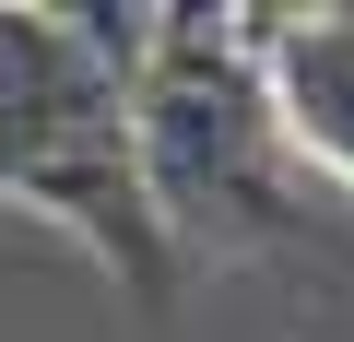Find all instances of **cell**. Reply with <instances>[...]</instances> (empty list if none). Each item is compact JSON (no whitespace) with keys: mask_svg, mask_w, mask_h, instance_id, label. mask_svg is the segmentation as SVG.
I'll use <instances>...</instances> for the list:
<instances>
[{"mask_svg":"<svg viewBox=\"0 0 354 342\" xmlns=\"http://www.w3.org/2000/svg\"><path fill=\"white\" fill-rule=\"evenodd\" d=\"M130 130H142V178H153V213L177 248L354 260V201L295 165L248 12H165V48L130 95Z\"/></svg>","mask_w":354,"mask_h":342,"instance_id":"6da1fadb","label":"cell"},{"mask_svg":"<svg viewBox=\"0 0 354 342\" xmlns=\"http://www.w3.org/2000/svg\"><path fill=\"white\" fill-rule=\"evenodd\" d=\"M0 201H24L36 225L83 236L95 272L165 319L177 307V236L142 178L130 83L59 24V12H0Z\"/></svg>","mask_w":354,"mask_h":342,"instance_id":"7a4b0ae2","label":"cell"},{"mask_svg":"<svg viewBox=\"0 0 354 342\" xmlns=\"http://www.w3.org/2000/svg\"><path fill=\"white\" fill-rule=\"evenodd\" d=\"M260 24V83L319 189L354 201V12H248Z\"/></svg>","mask_w":354,"mask_h":342,"instance_id":"3957f363","label":"cell"}]
</instances>
